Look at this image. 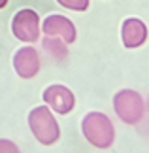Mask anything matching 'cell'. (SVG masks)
Listing matches in <instances>:
<instances>
[{
    "label": "cell",
    "instance_id": "obj_9",
    "mask_svg": "<svg viewBox=\"0 0 149 153\" xmlns=\"http://www.w3.org/2000/svg\"><path fill=\"white\" fill-rule=\"evenodd\" d=\"M44 49L49 53L55 61H62V59L68 55L66 44H64L62 40H59V38H53V36H45L44 38Z\"/></svg>",
    "mask_w": 149,
    "mask_h": 153
},
{
    "label": "cell",
    "instance_id": "obj_1",
    "mask_svg": "<svg viewBox=\"0 0 149 153\" xmlns=\"http://www.w3.org/2000/svg\"><path fill=\"white\" fill-rule=\"evenodd\" d=\"M81 132L91 146L98 149L110 148L115 140V127L102 111H89L81 119Z\"/></svg>",
    "mask_w": 149,
    "mask_h": 153
},
{
    "label": "cell",
    "instance_id": "obj_10",
    "mask_svg": "<svg viewBox=\"0 0 149 153\" xmlns=\"http://www.w3.org/2000/svg\"><path fill=\"white\" fill-rule=\"evenodd\" d=\"M61 6L68 10H74V11H85L89 10V0H57Z\"/></svg>",
    "mask_w": 149,
    "mask_h": 153
},
{
    "label": "cell",
    "instance_id": "obj_8",
    "mask_svg": "<svg viewBox=\"0 0 149 153\" xmlns=\"http://www.w3.org/2000/svg\"><path fill=\"white\" fill-rule=\"evenodd\" d=\"M121 38H123V45L128 49H136L142 48L147 40V25L142 19L136 17H128L123 21V28H121Z\"/></svg>",
    "mask_w": 149,
    "mask_h": 153
},
{
    "label": "cell",
    "instance_id": "obj_3",
    "mask_svg": "<svg viewBox=\"0 0 149 153\" xmlns=\"http://www.w3.org/2000/svg\"><path fill=\"white\" fill-rule=\"evenodd\" d=\"M113 110L117 117L127 125H136L142 121L145 114V102L144 97L134 89H123L117 91L113 97Z\"/></svg>",
    "mask_w": 149,
    "mask_h": 153
},
{
    "label": "cell",
    "instance_id": "obj_12",
    "mask_svg": "<svg viewBox=\"0 0 149 153\" xmlns=\"http://www.w3.org/2000/svg\"><path fill=\"white\" fill-rule=\"evenodd\" d=\"M8 2H10V0H0V10H4L6 6H8Z\"/></svg>",
    "mask_w": 149,
    "mask_h": 153
},
{
    "label": "cell",
    "instance_id": "obj_5",
    "mask_svg": "<svg viewBox=\"0 0 149 153\" xmlns=\"http://www.w3.org/2000/svg\"><path fill=\"white\" fill-rule=\"evenodd\" d=\"M44 104L49 108L51 111H55L59 115H66L74 110L76 106V95L68 89L66 85L61 83H53L42 93Z\"/></svg>",
    "mask_w": 149,
    "mask_h": 153
},
{
    "label": "cell",
    "instance_id": "obj_2",
    "mask_svg": "<svg viewBox=\"0 0 149 153\" xmlns=\"http://www.w3.org/2000/svg\"><path fill=\"white\" fill-rule=\"evenodd\" d=\"M28 127H30L32 136L42 146H53L61 138V127L55 119L53 111L47 106H36L28 114Z\"/></svg>",
    "mask_w": 149,
    "mask_h": 153
},
{
    "label": "cell",
    "instance_id": "obj_7",
    "mask_svg": "<svg viewBox=\"0 0 149 153\" xmlns=\"http://www.w3.org/2000/svg\"><path fill=\"white\" fill-rule=\"evenodd\" d=\"M40 55L32 45H23L21 49L15 51L13 55V68L19 78L23 79H32L34 76H38L40 72Z\"/></svg>",
    "mask_w": 149,
    "mask_h": 153
},
{
    "label": "cell",
    "instance_id": "obj_6",
    "mask_svg": "<svg viewBox=\"0 0 149 153\" xmlns=\"http://www.w3.org/2000/svg\"><path fill=\"white\" fill-rule=\"evenodd\" d=\"M40 30H44L45 36H53V38L62 40L66 45L74 44L76 38H77L76 25L68 19V17L59 15V13H53L49 17H45L44 25H40Z\"/></svg>",
    "mask_w": 149,
    "mask_h": 153
},
{
    "label": "cell",
    "instance_id": "obj_4",
    "mask_svg": "<svg viewBox=\"0 0 149 153\" xmlns=\"http://www.w3.org/2000/svg\"><path fill=\"white\" fill-rule=\"evenodd\" d=\"M40 15L30 8H23L13 15V21H11V32L17 40L25 44H34L38 42L40 38Z\"/></svg>",
    "mask_w": 149,
    "mask_h": 153
},
{
    "label": "cell",
    "instance_id": "obj_11",
    "mask_svg": "<svg viewBox=\"0 0 149 153\" xmlns=\"http://www.w3.org/2000/svg\"><path fill=\"white\" fill-rule=\"evenodd\" d=\"M0 153H21L17 144H13L11 140H6V138H0Z\"/></svg>",
    "mask_w": 149,
    "mask_h": 153
}]
</instances>
